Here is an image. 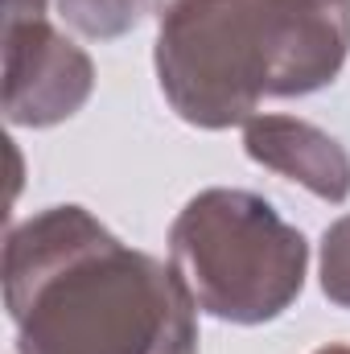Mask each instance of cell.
I'll use <instances>...</instances> for the list:
<instances>
[{"instance_id":"obj_1","label":"cell","mask_w":350,"mask_h":354,"mask_svg":"<svg viewBox=\"0 0 350 354\" xmlns=\"http://www.w3.org/2000/svg\"><path fill=\"white\" fill-rule=\"evenodd\" d=\"M4 309L17 354H198L181 272L83 206H46L8 231Z\"/></svg>"},{"instance_id":"obj_2","label":"cell","mask_w":350,"mask_h":354,"mask_svg":"<svg viewBox=\"0 0 350 354\" xmlns=\"http://www.w3.org/2000/svg\"><path fill=\"white\" fill-rule=\"evenodd\" d=\"M169 264L202 313L231 326H264L301 297L309 243L268 198L210 185L177 210Z\"/></svg>"},{"instance_id":"obj_3","label":"cell","mask_w":350,"mask_h":354,"mask_svg":"<svg viewBox=\"0 0 350 354\" xmlns=\"http://www.w3.org/2000/svg\"><path fill=\"white\" fill-rule=\"evenodd\" d=\"M153 62L185 124L206 132L248 124L276 75L272 0H165Z\"/></svg>"},{"instance_id":"obj_4","label":"cell","mask_w":350,"mask_h":354,"mask_svg":"<svg viewBox=\"0 0 350 354\" xmlns=\"http://www.w3.org/2000/svg\"><path fill=\"white\" fill-rule=\"evenodd\" d=\"M95 66L50 17L4 21V120L12 128H54L83 111Z\"/></svg>"},{"instance_id":"obj_5","label":"cell","mask_w":350,"mask_h":354,"mask_svg":"<svg viewBox=\"0 0 350 354\" xmlns=\"http://www.w3.org/2000/svg\"><path fill=\"white\" fill-rule=\"evenodd\" d=\"M276 75L272 95H313L330 87L350 58V0H272Z\"/></svg>"},{"instance_id":"obj_6","label":"cell","mask_w":350,"mask_h":354,"mask_svg":"<svg viewBox=\"0 0 350 354\" xmlns=\"http://www.w3.org/2000/svg\"><path fill=\"white\" fill-rule=\"evenodd\" d=\"M243 149L256 165L305 185L322 202L338 206L350 198V153L338 136H330L309 120L252 115L243 124Z\"/></svg>"},{"instance_id":"obj_7","label":"cell","mask_w":350,"mask_h":354,"mask_svg":"<svg viewBox=\"0 0 350 354\" xmlns=\"http://www.w3.org/2000/svg\"><path fill=\"white\" fill-rule=\"evenodd\" d=\"M153 4L161 8L165 0H54L58 17L71 29H79L83 37H99V41H111L136 29Z\"/></svg>"},{"instance_id":"obj_8","label":"cell","mask_w":350,"mask_h":354,"mask_svg":"<svg viewBox=\"0 0 350 354\" xmlns=\"http://www.w3.org/2000/svg\"><path fill=\"white\" fill-rule=\"evenodd\" d=\"M322 292L338 305L350 309V214L334 218L322 235Z\"/></svg>"},{"instance_id":"obj_9","label":"cell","mask_w":350,"mask_h":354,"mask_svg":"<svg viewBox=\"0 0 350 354\" xmlns=\"http://www.w3.org/2000/svg\"><path fill=\"white\" fill-rule=\"evenodd\" d=\"M54 0H4V21H29V17H46Z\"/></svg>"},{"instance_id":"obj_10","label":"cell","mask_w":350,"mask_h":354,"mask_svg":"<svg viewBox=\"0 0 350 354\" xmlns=\"http://www.w3.org/2000/svg\"><path fill=\"white\" fill-rule=\"evenodd\" d=\"M313 354H350L347 342H330V346H322V351H313Z\"/></svg>"}]
</instances>
